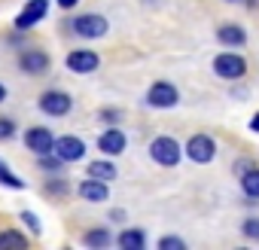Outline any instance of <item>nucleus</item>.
<instances>
[{"instance_id": "obj_1", "label": "nucleus", "mask_w": 259, "mask_h": 250, "mask_svg": "<svg viewBox=\"0 0 259 250\" xmlns=\"http://www.w3.org/2000/svg\"><path fill=\"white\" fill-rule=\"evenodd\" d=\"M150 156H153V162H156V165L174 168V165L180 162L183 150H180V144H177L174 138H156V141L150 144Z\"/></svg>"}, {"instance_id": "obj_2", "label": "nucleus", "mask_w": 259, "mask_h": 250, "mask_svg": "<svg viewBox=\"0 0 259 250\" xmlns=\"http://www.w3.org/2000/svg\"><path fill=\"white\" fill-rule=\"evenodd\" d=\"M213 70L220 79H241L247 73V61L244 55H235V52H220L213 58Z\"/></svg>"}, {"instance_id": "obj_3", "label": "nucleus", "mask_w": 259, "mask_h": 250, "mask_svg": "<svg viewBox=\"0 0 259 250\" xmlns=\"http://www.w3.org/2000/svg\"><path fill=\"white\" fill-rule=\"evenodd\" d=\"M177 101H180L177 86H171V82H165V79L153 82V86H150V92H147V104H150V107H156V110H168V107H174Z\"/></svg>"}, {"instance_id": "obj_4", "label": "nucleus", "mask_w": 259, "mask_h": 250, "mask_svg": "<svg viewBox=\"0 0 259 250\" xmlns=\"http://www.w3.org/2000/svg\"><path fill=\"white\" fill-rule=\"evenodd\" d=\"M73 34H79V37H85V40H98V37L107 34V19H104V16H95V13L76 16V19H73Z\"/></svg>"}, {"instance_id": "obj_5", "label": "nucleus", "mask_w": 259, "mask_h": 250, "mask_svg": "<svg viewBox=\"0 0 259 250\" xmlns=\"http://www.w3.org/2000/svg\"><path fill=\"white\" fill-rule=\"evenodd\" d=\"M52 153L67 165V162H79L82 156H85V144L79 141V138H73V135H64V138H58L55 144H52Z\"/></svg>"}, {"instance_id": "obj_6", "label": "nucleus", "mask_w": 259, "mask_h": 250, "mask_svg": "<svg viewBox=\"0 0 259 250\" xmlns=\"http://www.w3.org/2000/svg\"><path fill=\"white\" fill-rule=\"evenodd\" d=\"M186 156H189L192 162H198V165H207V162H213V156H217V144H213L207 135H195V138H189V144H186Z\"/></svg>"}, {"instance_id": "obj_7", "label": "nucleus", "mask_w": 259, "mask_h": 250, "mask_svg": "<svg viewBox=\"0 0 259 250\" xmlns=\"http://www.w3.org/2000/svg\"><path fill=\"white\" fill-rule=\"evenodd\" d=\"M49 13V0H31V4L16 16V31H28L37 22H43V16Z\"/></svg>"}, {"instance_id": "obj_8", "label": "nucleus", "mask_w": 259, "mask_h": 250, "mask_svg": "<svg viewBox=\"0 0 259 250\" xmlns=\"http://www.w3.org/2000/svg\"><path fill=\"white\" fill-rule=\"evenodd\" d=\"M70 107H73V101L67 92H43L40 95V110L49 116H64V113H70Z\"/></svg>"}, {"instance_id": "obj_9", "label": "nucleus", "mask_w": 259, "mask_h": 250, "mask_svg": "<svg viewBox=\"0 0 259 250\" xmlns=\"http://www.w3.org/2000/svg\"><path fill=\"white\" fill-rule=\"evenodd\" d=\"M98 64H101V58H98V52H92V49H73V52L67 55V67H70L73 73H92Z\"/></svg>"}, {"instance_id": "obj_10", "label": "nucleus", "mask_w": 259, "mask_h": 250, "mask_svg": "<svg viewBox=\"0 0 259 250\" xmlns=\"http://www.w3.org/2000/svg\"><path fill=\"white\" fill-rule=\"evenodd\" d=\"M125 147H128V141H125L122 129H113V125L98 138V150L107 153V156H119V153H125Z\"/></svg>"}, {"instance_id": "obj_11", "label": "nucleus", "mask_w": 259, "mask_h": 250, "mask_svg": "<svg viewBox=\"0 0 259 250\" xmlns=\"http://www.w3.org/2000/svg\"><path fill=\"white\" fill-rule=\"evenodd\" d=\"M52 144H55V138H52L49 129H31V132L25 135V147H28L31 153H37V156L52 153Z\"/></svg>"}, {"instance_id": "obj_12", "label": "nucleus", "mask_w": 259, "mask_h": 250, "mask_svg": "<svg viewBox=\"0 0 259 250\" xmlns=\"http://www.w3.org/2000/svg\"><path fill=\"white\" fill-rule=\"evenodd\" d=\"M19 67L25 73H46L49 70V55L43 49H28L19 55Z\"/></svg>"}, {"instance_id": "obj_13", "label": "nucleus", "mask_w": 259, "mask_h": 250, "mask_svg": "<svg viewBox=\"0 0 259 250\" xmlns=\"http://www.w3.org/2000/svg\"><path fill=\"white\" fill-rule=\"evenodd\" d=\"M79 195L85 201H107L110 198V189H107V180H98V177H89L79 183Z\"/></svg>"}, {"instance_id": "obj_14", "label": "nucleus", "mask_w": 259, "mask_h": 250, "mask_svg": "<svg viewBox=\"0 0 259 250\" xmlns=\"http://www.w3.org/2000/svg\"><path fill=\"white\" fill-rule=\"evenodd\" d=\"M217 40H220L223 46H244V43H247V34H244L241 25H220Z\"/></svg>"}, {"instance_id": "obj_15", "label": "nucleus", "mask_w": 259, "mask_h": 250, "mask_svg": "<svg viewBox=\"0 0 259 250\" xmlns=\"http://www.w3.org/2000/svg\"><path fill=\"white\" fill-rule=\"evenodd\" d=\"M116 241H119L122 250H144V247H147V235H144L141 229H125Z\"/></svg>"}, {"instance_id": "obj_16", "label": "nucleus", "mask_w": 259, "mask_h": 250, "mask_svg": "<svg viewBox=\"0 0 259 250\" xmlns=\"http://www.w3.org/2000/svg\"><path fill=\"white\" fill-rule=\"evenodd\" d=\"M241 189H244V195L250 198L247 204H253V201L259 198V168H250V171L241 174Z\"/></svg>"}, {"instance_id": "obj_17", "label": "nucleus", "mask_w": 259, "mask_h": 250, "mask_svg": "<svg viewBox=\"0 0 259 250\" xmlns=\"http://www.w3.org/2000/svg\"><path fill=\"white\" fill-rule=\"evenodd\" d=\"M89 177L113 180V177H116V165H110V162H92V165H89Z\"/></svg>"}, {"instance_id": "obj_18", "label": "nucleus", "mask_w": 259, "mask_h": 250, "mask_svg": "<svg viewBox=\"0 0 259 250\" xmlns=\"http://www.w3.org/2000/svg\"><path fill=\"white\" fill-rule=\"evenodd\" d=\"M82 244L85 247H107L110 244V232L107 229H92V232L82 235Z\"/></svg>"}, {"instance_id": "obj_19", "label": "nucleus", "mask_w": 259, "mask_h": 250, "mask_svg": "<svg viewBox=\"0 0 259 250\" xmlns=\"http://www.w3.org/2000/svg\"><path fill=\"white\" fill-rule=\"evenodd\" d=\"M0 183H4V186H10V189H25V180L22 177H16L4 162H0Z\"/></svg>"}, {"instance_id": "obj_20", "label": "nucleus", "mask_w": 259, "mask_h": 250, "mask_svg": "<svg viewBox=\"0 0 259 250\" xmlns=\"http://www.w3.org/2000/svg\"><path fill=\"white\" fill-rule=\"evenodd\" d=\"M67 189H70V186H67L61 177H52V180L46 183V195H52V198H64V195H67Z\"/></svg>"}, {"instance_id": "obj_21", "label": "nucleus", "mask_w": 259, "mask_h": 250, "mask_svg": "<svg viewBox=\"0 0 259 250\" xmlns=\"http://www.w3.org/2000/svg\"><path fill=\"white\" fill-rule=\"evenodd\" d=\"M28 247V241H25V235H19V232H0V247Z\"/></svg>"}, {"instance_id": "obj_22", "label": "nucleus", "mask_w": 259, "mask_h": 250, "mask_svg": "<svg viewBox=\"0 0 259 250\" xmlns=\"http://www.w3.org/2000/svg\"><path fill=\"white\" fill-rule=\"evenodd\" d=\"M159 250H186V241H180V238H174V235H165V238L159 241Z\"/></svg>"}, {"instance_id": "obj_23", "label": "nucleus", "mask_w": 259, "mask_h": 250, "mask_svg": "<svg viewBox=\"0 0 259 250\" xmlns=\"http://www.w3.org/2000/svg\"><path fill=\"white\" fill-rule=\"evenodd\" d=\"M241 232H244L247 238H253V241H259V220H256V217H250V220H244V223H241Z\"/></svg>"}, {"instance_id": "obj_24", "label": "nucleus", "mask_w": 259, "mask_h": 250, "mask_svg": "<svg viewBox=\"0 0 259 250\" xmlns=\"http://www.w3.org/2000/svg\"><path fill=\"white\" fill-rule=\"evenodd\" d=\"M16 135V122L13 119H0V141H10Z\"/></svg>"}, {"instance_id": "obj_25", "label": "nucleus", "mask_w": 259, "mask_h": 250, "mask_svg": "<svg viewBox=\"0 0 259 250\" xmlns=\"http://www.w3.org/2000/svg\"><path fill=\"white\" fill-rule=\"evenodd\" d=\"M22 220H25V223L31 226V232H34V235H40V232H43V226H40V220H37V217H34L31 211H22Z\"/></svg>"}, {"instance_id": "obj_26", "label": "nucleus", "mask_w": 259, "mask_h": 250, "mask_svg": "<svg viewBox=\"0 0 259 250\" xmlns=\"http://www.w3.org/2000/svg\"><path fill=\"white\" fill-rule=\"evenodd\" d=\"M101 119L110 122V125H116V122L122 119V113H119V110H101Z\"/></svg>"}, {"instance_id": "obj_27", "label": "nucleus", "mask_w": 259, "mask_h": 250, "mask_svg": "<svg viewBox=\"0 0 259 250\" xmlns=\"http://www.w3.org/2000/svg\"><path fill=\"white\" fill-rule=\"evenodd\" d=\"M55 4H58V7H61V10H73V7H76V4H79V0H55Z\"/></svg>"}, {"instance_id": "obj_28", "label": "nucleus", "mask_w": 259, "mask_h": 250, "mask_svg": "<svg viewBox=\"0 0 259 250\" xmlns=\"http://www.w3.org/2000/svg\"><path fill=\"white\" fill-rule=\"evenodd\" d=\"M250 168H253V162H247V159H244V162H238V165H235V171H238V174H244V171H250Z\"/></svg>"}, {"instance_id": "obj_29", "label": "nucleus", "mask_w": 259, "mask_h": 250, "mask_svg": "<svg viewBox=\"0 0 259 250\" xmlns=\"http://www.w3.org/2000/svg\"><path fill=\"white\" fill-rule=\"evenodd\" d=\"M250 132H256V135H259V113L250 119Z\"/></svg>"}, {"instance_id": "obj_30", "label": "nucleus", "mask_w": 259, "mask_h": 250, "mask_svg": "<svg viewBox=\"0 0 259 250\" xmlns=\"http://www.w3.org/2000/svg\"><path fill=\"white\" fill-rule=\"evenodd\" d=\"M4 98H7V89H4V86H0V101H4Z\"/></svg>"}]
</instances>
